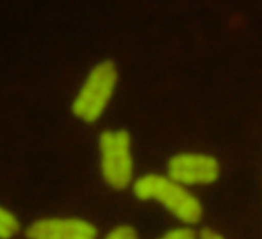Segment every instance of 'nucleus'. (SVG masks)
<instances>
[{
  "label": "nucleus",
  "mask_w": 262,
  "mask_h": 239,
  "mask_svg": "<svg viewBox=\"0 0 262 239\" xmlns=\"http://www.w3.org/2000/svg\"><path fill=\"white\" fill-rule=\"evenodd\" d=\"M133 190L140 200L159 203L183 223L196 224L202 220L201 203L172 179L146 175L137 180Z\"/></svg>",
  "instance_id": "1"
},
{
  "label": "nucleus",
  "mask_w": 262,
  "mask_h": 239,
  "mask_svg": "<svg viewBox=\"0 0 262 239\" xmlns=\"http://www.w3.org/2000/svg\"><path fill=\"white\" fill-rule=\"evenodd\" d=\"M117 82L115 65L105 60L95 65L72 103L78 119L94 123L101 116L115 92Z\"/></svg>",
  "instance_id": "2"
},
{
  "label": "nucleus",
  "mask_w": 262,
  "mask_h": 239,
  "mask_svg": "<svg viewBox=\"0 0 262 239\" xmlns=\"http://www.w3.org/2000/svg\"><path fill=\"white\" fill-rule=\"evenodd\" d=\"M99 155L105 182L115 190L126 189L133 175L129 135L126 131H105L99 138Z\"/></svg>",
  "instance_id": "3"
},
{
  "label": "nucleus",
  "mask_w": 262,
  "mask_h": 239,
  "mask_svg": "<svg viewBox=\"0 0 262 239\" xmlns=\"http://www.w3.org/2000/svg\"><path fill=\"white\" fill-rule=\"evenodd\" d=\"M28 239H98L96 226L79 218H44L27 229Z\"/></svg>",
  "instance_id": "4"
},
{
  "label": "nucleus",
  "mask_w": 262,
  "mask_h": 239,
  "mask_svg": "<svg viewBox=\"0 0 262 239\" xmlns=\"http://www.w3.org/2000/svg\"><path fill=\"white\" fill-rule=\"evenodd\" d=\"M169 177L177 183L207 184L219 177V164L212 157L202 154L183 153L169 160Z\"/></svg>",
  "instance_id": "5"
},
{
  "label": "nucleus",
  "mask_w": 262,
  "mask_h": 239,
  "mask_svg": "<svg viewBox=\"0 0 262 239\" xmlns=\"http://www.w3.org/2000/svg\"><path fill=\"white\" fill-rule=\"evenodd\" d=\"M1 239H12L19 234L20 223L16 216L5 207L1 208Z\"/></svg>",
  "instance_id": "6"
},
{
  "label": "nucleus",
  "mask_w": 262,
  "mask_h": 239,
  "mask_svg": "<svg viewBox=\"0 0 262 239\" xmlns=\"http://www.w3.org/2000/svg\"><path fill=\"white\" fill-rule=\"evenodd\" d=\"M102 239H139V236L132 226L121 224L112 229Z\"/></svg>",
  "instance_id": "7"
},
{
  "label": "nucleus",
  "mask_w": 262,
  "mask_h": 239,
  "mask_svg": "<svg viewBox=\"0 0 262 239\" xmlns=\"http://www.w3.org/2000/svg\"><path fill=\"white\" fill-rule=\"evenodd\" d=\"M195 233L191 229L186 227H181V228H175L169 230L165 234L160 235L157 239H198Z\"/></svg>",
  "instance_id": "8"
},
{
  "label": "nucleus",
  "mask_w": 262,
  "mask_h": 239,
  "mask_svg": "<svg viewBox=\"0 0 262 239\" xmlns=\"http://www.w3.org/2000/svg\"><path fill=\"white\" fill-rule=\"evenodd\" d=\"M198 239H225L219 232L211 229L203 230Z\"/></svg>",
  "instance_id": "9"
}]
</instances>
